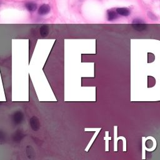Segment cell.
Listing matches in <instances>:
<instances>
[{"label":"cell","instance_id":"cell-10","mask_svg":"<svg viewBox=\"0 0 160 160\" xmlns=\"http://www.w3.org/2000/svg\"><path fill=\"white\" fill-rule=\"evenodd\" d=\"M24 135L23 134V133L21 131H16L15 133V134L14 135V141L16 142H19L21 141V139L23 138Z\"/></svg>","mask_w":160,"mask_h":160},{"label":"cell","instance_id":"cell-5","mask_svg":"<svg viewBox=\"0 0 160 160\" xmlns=\"http://www.w3.org/2000/svg\"><path fill=\"white\" fill-rule=\"evenodd\" d=\"M51 11V7L49 4H43L38 8V13L41 16H44L48 14Z\"/></svg>","mask_w":160,"mask_h":160},{"label":"cell","instance_id":"cell-3","mask_svg":"<svg viewBox=\"0 0 160 160\" xmlns=\"http://www.w3.org/2000/svg\"><path fill=\"white\" fill-rule=\"evenodd\" d=\"M146 141H147L146 138L142 137V159H146V151H153L156 150V148L157 146L156 143H153L152 148H147L146 147V145H145Z\"/></svg>","mask_w":160,"mask_h":160},{"label":"cell","instance_id":"cell-13","mask_svg":"<svg viewBox=\"0 0 160 160\" xmlns=\"http://www.w3.org/2000/svg\"><path fill=\"white\" fill-rule=\"evenodd\" d=\"M132 24H145V22L143 21L141 19L136 18L135 19H133V21H132Z\"/></svg>","mask_w":160,"mask_h":160},{"label":"cell","instance_id":"cell-7","mask_svg":"<svg viewBox=\"0 0 160 160\" xmlns=\"http://www.w3.org/2000/svg\"><path fill=\"white\" fill-rule=\"evenodd\" d=\"M116 11L118 15L122 16H128L130 14V10L126 8H118L116 10Z\"/></svg>","mask_w":160,"mask_h":160},{"label":"cell","instance_id":"cell-9","mask_svg":"<svg viewBox=\"0 0 160 160\" xmlns=\"http://www.w3.org/2000/svg\"><path fill=\"white\" fill-rule=\"evenodd\" d=\"M133 28L137 31H143L146 29V24H133Z\"/></svg>","mask_w":160,"mask_h":160},{"label":"cell","instance_id":"cell-15","mask_svg":"<svg viewBox=\"0 0 160 160\" xmlns=\"http://www.w3.org/2000/svg\"><path fill=\"white\" fill-rule=\"evenodd\" d=\"M148 17H149L150 18H151L152 20H154V21H155V19H156V18L155 15H153L152 13H150V12H149V13H148Z\"/></svg>","mask_w":160,"mask_h":160},{"label":"cell","instance_id":"cell-14","mask_svg":"<svg viewBox=\"0 0 160 160\" xmlns=\"http://www.w3.org/2000/svg\"><path fill=\"white\" fill-rule=\"evenodd\" d=\"M106 133V138H104V139H106V151H108V139H111V138L110 137H108V131H107Z\"/></svg>","mask_w":160,"mask_h":160},{"label":"cell","instance_id":"cell-12","mask_svg":"<svg viewBox=\"0 0 160 160\" xmlns=\"http://www.w3.org/2000/svg\"><path fill=\"white\" fill-rule=\"evenodd\" d=\"M44 28H45V26H44V27H42L41 29V31H40V33H41V35L42 36H46L48 33V28H46V30H44Z\"/></svg>","mask_w":160,"mask_h":160},{"label":"cell","instance_id":"cell-16","mask_svg":"<svg viewBox=\"0 0 160 160\" xmlns=\"http://www.w3.org/2000/svg\"><path fill=\"white\" fill-rule=\"evenodd\" d=\"M0 5H1V1H0Z\"/></svg>","mask_w":160,"mask_h":160},{"label":"cell","instance_id":"cell-1","mask_svg":"<svg viewBox=\"0 0 160 160\" xmlns=\"http://www.w3.org/2000/svg\"><path fill=\"white\" fill-rule=\"evenodd\" d=\"M117 129L118 126H114V151H118V141L119 139H122L123 141V150L124 152L126 151V139L124 136L117 137Z\"/></svg>","mask_w":160,"mask_h":160},{"label":"cell","instance_id":"cell-2","mask_svg":"<svg viewBox=\"0 0 160 160\" xmlns=\"http://www.w3.org/2000/svg\"><path fill=\"white\" fill-rule=\"evenodd\" d=\"M24 119V114L20 111H17L12 115V121L15 124H19L23 122Z\"/></svg>","mask_w":160,"mask_h":160},{"label":"cell","instance_id":"cell-4","mask_svg":"<svg viewBox=\"0 0 160 160\" xmlns=\"http://www.w3.org/2000/svg\"><path fill=\"white\" fill-rule=\"evenodd\" d=\"M30 124L31 129L35 131H37L40 128V122L39 119L36 116H33L30 121Z\"/></svg>","mask_w":160,"mask_h":160},{"label":"cell","instance_id":"cell-8","mask_svg":"<svg viewBox=\"0 0 160 160\" xmlns=\"http://www.w3.org/2000/svg\"><path fill=\"white\" fill-rule=\"evenodd\" d=\"M25 6H26V8L27 9V10L30 12H34L37 10L36 3L33 1H30V2L26 3Z\"/></svg>","mask_w":160,"mask_h":160},{"label":"cell","instance_id":"cell-6","mask_svg":"<svg viewBox=\"0 0 160 160\" xmlns=\"http://www.w3.org/2000/svg\"><path fill=\"white\" fill-rule=\"evenodd\" d=\"M117 18H118V13H116V11L112 10H108L107 11V19L108 21H114V20H115Z\"/></svg>","mask_w":160,"mask_h":160},{"label":"cell","instance_id":"cell-11","mask_svg":"<svg viewBox=\"0 0 160 160\" xmlns=\"http://www.w3.org/2000/svg\"><path fill=\"white\" fill-rule=\"evenodd\" d=\"M6 141V135L4 131L0 130V144H4Z\"/></svg>","mask_w":160,"mask_h":160}]
</instances>
